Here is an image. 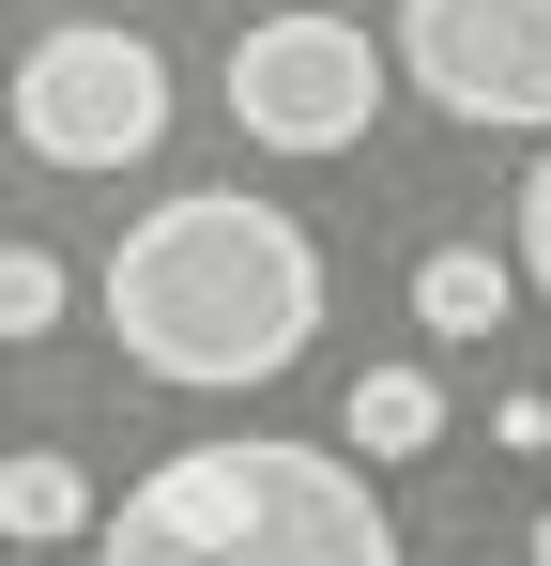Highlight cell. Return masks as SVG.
<instances>
[{
	"label": "cell",
	"mask_w": 551,
	"mask_h": 566,
	"mask_svg": "<svg viewBox=\"0 0 551 566\" xmlns=\"http://www.w3.org/2000/svg\"><path fill=\"white\" fill-rule=\"evenodd\" d=\"M15 138H31L46 169H138V154L169 138V62H154L123 15H77V31H46V46L15 62Z\"/></svg>",
	"instance_id": "obj_3"
},
{
	"label": "cell",
	"mask_w": 551,
	"mask_h": 566,
	"mask_svg": "<svg viewBox=\"0 0 551 566\" xmlns=\"http://www.w3.org/2000/svg\"><path fill=\"white\" fill-rule=\"evenodd\" d=\"M62 536H92V474L77 460H0V552H62Z\"/></svg>",
	"instance_id": "obj_8"
},
{
	"label": "cell",
	"mask_w": 551,
	"mask_h": 566,
	"mask_svg": "<svg viewBox=\"0 0 551 566\" xmlns=\"http://www.w3.org/2000/svg\"><path fill=\"white\" fill-rule=\"evenodd\" d=\"M0 566H15V552H0Z\"/></svg>",
	"instance_id": "obj_12"
},
{
	"label": "cell",
	"mask_w": 551,
	"mask_h": 566,
	"mask_svg": "<svg viewBox=\"0 0 551 566\" xmlns=\"http://www.w3.org/2000/svg\"><path fill=\"white\" fill-rule=\"evenodd\" d=\"M92 306H107V337L154 382L246 398V382H276L322 337V245H306V214H276L246 185H184V199H154L107 245V291Z\"/></svg>",
	"instance_id": "obj_1"
},
{
	"label": "cell",
	"mask_w": 551,
	"mask_h": 566,
	"mask_svg": "<svg viewBox=\"0 0 551 566\" xmlns=\"http://www.w3.org/2000/svg\"><path fill=\"white\" fill-rule=\"evenodd\" d=\"M337 429H353V460H429V444H445V382L429 368H367L353 398H337Z\"/></svg>",
	"instance_id": "obj_6"
},
{
	"label": "cell",
	"mask_w": 551,
	"mask_h": 566,
	"mask_svg": "<svg viewBox=\"0 0 551 566\" xmlns=\"http://www.w3.org/2000/svg\"><path fill=\"white\" fill-rule=\"evenodd\" d=\"M92 566H398V521L337 444H184L92 521Z\"/></svg>",
	"instance_id": "obj_2"
},
{
	"label": "cell",
	"mask_w": 551,
	"mask_h": 566,
	"mask_svg": "<svg viewBox=\"0 0 551 566\" xmlns=\"http://www.w3.org/2000/svg\"><path fill=\"white\" fill-rule=\"evenodd\" d=\"M506 261H490V245H429V261H414V322H429V337H445V353H475V337H490V322H506Z\"/></svg>",
	"instance_id": "obj_7"
},
{
	"label": "cell",
	"mask_w": 551,
	"mask_h": 566,
	"mask_svg": "<svg viewBox=\"0 0 551 566\" xmlns=\"http://www.w3.org/2000/svg\"><path fill=\"white\" fill-rule=\"evenodd\" d=\"M62 306H77V276H62L46 245H15V230H0V353H31Z\"/></svg>",
	"instance_id": "obj_9"
},
{
	"label": "cell",
	"mask_w": 551,
	"mask_h": 566,
	"mask_svg": "<svg viewBox=\"0 0 551 566\" xmlns=\"http://www.w3.org/2000/svg\"><path fill=\"white\" fill-rule=\"evenodd\" d=\"M398 77L475 138H537L551 123V0H398Z\"/></svg>",
	"instance_id": "obj_4"
},
{
	"label": "cell",
	"mask_w": 551,
	"mask_h": 566,
	"mask_svg": "<svg viewBox=\"0 0 551 566\" xmlns=\"http://www.w3.org/2000/svg\"><path fill=\"white\" fill-rule=\"evenodd\" d=\"M521 276H537V306H551V123H537V169H521Z\"/></svg>",
	"instance_id": "obj_10"
},
{
	"label": "cell",
	"mask_w": 551,
	"mask_h": 566,
	"mask_svg": "<svg viewBox=\"0 0 551 566\" xmlns=\"http://www.w3.org/2000/svg\"><path fill=\"white\" fill-rule=\"evenodd\" d=\"M367 107H383V46L353 15H261V31H230V123L261 154H353Z\"/></svg>",
	"instance_id": "obj_5"
},
{
	"label": "cell",
	"mask_w": 551,
	"mask_h": 566,
	"mask_svg": "<svg viewBox=\"0 0 551 566\" xmlns=\"http://www.w3.org/2000/svg\"><path fill=\"white\" fill-rule=\"evenodd\" d=\"M537 566H551V505H537Z\"/></svg>",
	"instance_id": "obj_11"
}]
</instances>
